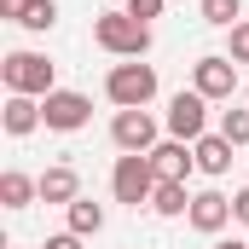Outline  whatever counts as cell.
<instances>
[{
  "label": "cell",
  "instance_id": "6da1fadb",
  "mask_svg": "<svg viewBox=\"0 0 249 249\" xmlns=\"http://www.w3.org/2000/svg\"><path fill=\"white\" fill-rule=\"evenodd\" d=\"M93 41H99L105 53H116V58H145V53H151V23H139V18H127V12H105V18L93 23Z\"/></svg>",
  "mask_w": 249,
  "mask_h": 249
},
{
  "label": "cell",
  "instance_id": "9a60e30c",
  "mask_svg": "<svg viewBox=\"0 0 249 249\" xmlns=\"http://www.w3.org/2000/svg\"><path fill=\"white\" fill-rule=\"evenodd\" d=\"M151 209H157L162 220H174V214H191V197H186V186H180V180H157Z\"/></svg>",
  "mask_w": 249,
  "mask_h": 249
},
{
  "label": "cell",
  "instance_id": "ac0fdd59",
  "mask_svg": "<svg viewBox=\"0 0 249 249\" xmlns=\"http://www.w3.org/2000/svg\"><path fill=\"white\" fill-rule=\"evenodd\" d=\"M220 139L249 145V110H226V116H220Z\"/></svg>",
  "mask_w": 249,
  "mask_h": 249
},
{
  "label": "cell",
  "instance_id": "44dd1931",
  "mask_svg": "<svg viewBox=\"0 0 249 249\" xmlns=\"http://www.w3.org/2000/svg\"><path fill=\"white\" fill-rule=\"evenodd\" d=\"M162 6H168V0H127L122 12H127V18H139V23H151V18H162Z\"/></svg>",
  "mask_w": 249,
  "mask_h": 249
},
{
  "label": "cell",
  "instance_id": "8fae6325",
  "mask_svg": "<svg viewBox=\"0 0 249 249\" xmlns=\"http://www.w3.org/2000/svg\"><path fill=\"white\" fill-rule=\"evenodd\" d=\"M0 122H6V133H12V139H23V133H35L47 116H41V105H35L29 93H6V110H0Z\"/></svg>",
  "mask_w": 249,
  "mask_h": 249
},
{
  "label": "cell",
  "instance_id": "7a4b0ae2",
  "mask_svg": "<svg viewBox=\"0 0 249 249\" xmlns=\"http://www.w3.org/2000/svg\"><path fill=\"white\" fill-rule=\"evenodd\" d=\"M105 93H110L116 110H145V105L157 99V70L139 64V58H127V64H116V70L105 75Z\"/></svg>",
  "mask_w": 249,
  "mask_h": 249
},
{
  "label": "cell",
  "instance_id": "8992f818",
  "mask_svg": "<svg viewBox=\"0 0 249 249\" xmlns=\"http://www.w3.org/2000/svg\"><path fill=\"white\" fill-rule=\"evenodd\" d=\"M41 116H47L53 133H75V127H87V116H93V99H87V93L58 87V93H47V99H41Z\"/></svg>",
  "mask_w": 249,
  "mask_h": 249
},
{
  "label": "cell",
  "instance_id": "7c38bea8",
  "mask_svg": "<svg viewBox=\"0 0 249 249\" xmlns=\"http://www.w3.org/2000/svg\"><path fill=\"white\" fill-rule=\"evenodd\" d=\"M75 197H81V180H75V168H70V162H58V168H47V174H41V203H64V209H70Z\"/></svg>",
  "mask_w": 249,
  "mask_h": 249
},
{
  "label": "cell",
  "instance_id": "52a82bcc",
  "mask_svg": "<svg viewBox=\"0 0 249 249\" xmlns=\"http://www.w3.org/2000/svg\"><path fill=\"white\" fill-rule=\"evenodd\" d=\"M203 127H209V99H203L197 87H191V93H174V99H168V133L186 139V145H197Z\"/></svg>",
  "mask_w": 249,
  "mask_h": 249
},
{
  "label": "cell",
  "instance_id": "ffe728a7",
  "mask_svg": "<svg viewBox=\"0 0 249 249\" xmlns=\"http://www.w3.org/2000/svg\"><path fill=\"white\" fill-rule=\"evenodd\" d=\"M232 64H249V18L244 23H232V53H226Z\"/></svg>",
  "mask_w": 249,
  "mask_h": 249
},
{
  "label": "cell",
  "instance_id": "9c48e42d",
  "mask_svg": "<svg viewBox=\"0 0 249 249\" xmlns=\"http://www.w3.org/2000/svg\"><path fill=\"white\" fill-rule=\"evenodd\" d=\"M151 168H157V180H180V186H186V174L197 168V151H191L186 139H162V145L151 151Z\"/></svg>",
  "mask_w": 249,
  "mask_h": 249
},
{
  "label": "cell",
  "instance_id": "d4e9b609",
  "mask_svg": "<svg viewBox=\"0 0 249 249\" xmlns=\"http://www.w3.org/2000/svg\"><path fill=\"white\" fill-rule=\"evenodd\" d=\"M220 249H249V244H238V238H232V244H220Z\"/></svg>",
  "mask_w": 249,
  "mask_h": 249
},
{
  "label": "cell",
  "instance_id": "3957f363",
  "mask_svg": "<svg viewBox=\"0 0 249 249\" xmlns=\"http://www.w3.org/2000/svg\"><path fill=\"white\" fill-rule=\"evenodd\" d=\"M0 81H6V93H29V99L58 93L53 87V64L41 58V53H6L0 58Z\"/></svg>",
  "mask_w": 249,
  "mask_h": 249
},
{
  "label": "cell",
  "instance_id": "4fadbf2b",
  "mask_svg": "<svg viewBox=\"0 0 249 249\" xmlns=\"http://www.w3.org/2000/svg\"><path fill=\"white\" fill-rule=\"evenodd\" d=\"M191 151H197V168H203V174H226V168H232V151H238V145H232V139H220V133H203V139H197Z\"/></svg>",
  "mask_w": 249,
  "mask_h": 249
},
{
  "label": "cell",
  "instance_id": "e0dca14e",
  "mask_svg": "<svg viewBox=\"0 0 249 249\" xmlns=\"http://www.w3.org/2000/svg\"><path fill=\"white\" fill-rule=\"evenodd\" d=\"M238 12H244V6H238V0H203V18H209V23H214V29H232V23H244V18H238Z\"/></svg>",
  "mask_w": 249,
  "mask_h": 249
},
{
  "label": "cell",
  "instance_id": "277c9868",
  "mask_svg": "<svg viewBox=\"0 0 249 249\" xmlns=\"http://www.w3.org/2000/svg\"><path fill=\"white\" fill-rule=\"evenodd\" d=\"M110 191H116V203L127 209H139V203H151V191H157V168H151V157H116V174H110Z\"/></svg>",
  "mask_w": 249,
  "mask_h": 249
},
{
  "label": "cell",
  "instance_id": "ba28073f",
  "mask_svg": "<svg viewBox=\"0 0 249 249\" xmlns=\"http://www.w3.org/2000/svg\"><path fill=\"white\" fill-rule=\"evenodd\" d=\"M191 87H197L203 99H232L238 64H232V58H197V64H191Z\"/></svg>",
  "mask_w": 249,
  "mask_h": 249
},
{
  "label": "cell",
  "instance_id": "cb8c5ba5",
  "mask_svg": "<svg viewBox=\"0 0 249 249\" xmlns=\"http://www.w3.org/2000/svg\"><path fill=\"white\" fill-rule=\"evenodd\" d=\"M47 249H81V238L75 232H58V238H47Z\"/></svg>",
  "mask_w": 249,
  "mask_h": 249
},
{
  "label": "cell",
  "instance_id": "5bb4252c",
  "mask_svg": "<svg viewBox=\"0 0 249 249\" xmlns=\"http://www.w3.org/2000/svg\"><path fill=\"white\" fill-rule=\"evenodd\" d=\"M35 197H41V180H29V174H18V168L0 174V203H6V209H29Z\"/></svg>",
  "mask_w": 249,
  "mask_h": 249
},
{
  "label": "cell",
  "instance_id": "484cf974",
  "mask_svg": "<svg viewBox=\"0 0 249 249\" xmlns=\"http://www.w3.org/2000/svg\"><path fill=\"white\" fill-rule=\"evenodd\" d=\"M110 6H127V0H110Z\"/></svg>",
  "mask_w": 249,
  "mask_h": 249
},
{
  "label": "cell",
  "instance_id": "2e32d148",
  "mask_svg": "<svg viewBox=\"0 0 249 249\" xmlns=\"http://www.w3.org/2000/svg\"><path fill=\"white\" fill-rule=\"evenodd\" d=\"M70 232H75V238H99V232H105V209H99L93 197H75V203H70Z\"/></svg>",
  "mask_w": 249,
  "mask_h": 249
},
{
  "label": "cell",
  "instance_id": "7402d4cb",
  "mask_svg": "<svg viewBox=\"0 0 249 249\" xmlns=\"http://www.w3.org/2000/svg\"><path fill=\"white\" fill-rule=\"evenodd\" d=\"M29 6H35V0H0V18H12V23H23V18H29Z\"/></svg>",
  "mask_w": 249,
  "mask_h": 249
},
{
  "label": "cell",
  "instance_id": "5b68a950",
  "mask_svg": "<svg viewBox=\"0 0 249 249\" xmlns=\"http://www.w3.org/2000/svg\"><path fill=\"white\" fill-rule=\"evenodd\" d=\"M110 139H116V151H127V157H151L157 151V116L151 110H116Z\"/></svg>",
  "mask_w": 249,
  "mask_h": 249
},
{
  "label": "cell",
  "instance_id": "603a6c76",
  "mask_svg": "<svg viewBox=\"0 0 249 249\" xmlns=\"http://www.w3.org/2000/svg\"><path fill=\"white\" fill-rule=\"evenodd\" d=\"M232 220H244V226H249V186L232 191Z\"/></svg>",
  "mask_w": 249,
  "mask_h": 249
},
{
  "label": "cell",
  "instance_id": "30bf717a",
  "mask_svg": "<svg viewBox=\"0 0 249 249\" xmlns=\"http://www.w3.org/2000/svg\"><path fill=\"white\" fill-rule=\"evenodd\" d=\"M186 220L197 226V232H209V238H214V232L232 220V197H226V191H197V197H191V214H186Z\"/></svg>",
  "mask_w": 249,
  "mask_h": 249
},
{
  "label": "cell",
  "instance_id": "d6986e66",
  "mask_svg": "<svg viewBox=\"0 0 249 249\" xmlns=\"http://www.w3.org/2000/svg\"><path fill=\"white\" fill-rule=\"evenodd\" d=\"M53 23H58V6H53V0H35V6H29V18H23V29H35V35H41V29H53Z\"/></svg>",
  "mask_w": 249,
  "mask_h": 249
}]
</instances>
